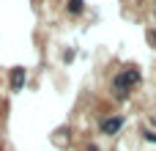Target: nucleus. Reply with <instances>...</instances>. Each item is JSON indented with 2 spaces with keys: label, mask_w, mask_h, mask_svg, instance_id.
Segmentation results:
<instances>
[{
  "label": "nucleus",
  "mask_w": 156,
  "mask_h": 151,
  "mask_svg": "<svg viewBox=\"0 0 156 151\" xmlns=\"http://www.w3.org/2000/svg\"><path fill=\"white\" fill-rule=\"evenodd\" d=\"M121 127H123V116H112V118H104V121H101V135H115Z\"/></svg>",
  "instance_id": "2"
},
{
  "label": "nucleus",
  "mask_w": 156,
  "mask_h": 151,
  "mask_svg": "<svg viewBox=\"0 0 156 151\" xmlns=\"http://www.w3.org/2000/svg\"><path fill=\"white\" fill-rule=\"evenodd\" d=\"M148 39H151V41H154V44H156V33H154V30H151V33H148Z\"/></svg>",
  "instance_id": "6"
},
{
  "label": "nucleus",
  "mask_w": 156,
  "mask_h": 151,
  "mask_svg": "<svg viewBox=\"0 0 156 151\" xmlns=\"http://www.w3.org/2000/svg\"><path fill=\"white\" fill-rule=\"evenodd\" d=\"M134 83H140V72H137V69H126V72L115 74V80H112V85H115V91H118V96H121V99L126 96L129 85H134Z\"/></svg>",
  "instance_id": "1"
},
{
  "label": "nucleus",
  "mask_w": 156,
  "mask_h": 151,
  "mask_svg": "<svg viewBox=\"0 0 156 151\" xmlns=\"http://www.w3.org/2000/svg\"><path fill=\"white\" fill-rule=\"evenodd\" d=\"M25 80H27V72H25L22 66H14V69H11V91H22Z\"/></svg>",
  "instance_id": "3"
},
{
  "label": "nucleus",
  "mask_w": 156,
  "mask_h": 151,
  "mask_svg": "<svg viewBox=\"0 0 156 151\" xmlns=\"http://www.w3.org/2000/svg\"><path fill=\"white\" fill-rule=\"evenodd\" d=\"M66 11L74 14V17L82 14V11H85V0H66Z\"/></svg>",
  "instance_id": "4"
},
{
  "label": "nucleus",
  "mask_w": 156,
  "mask_h": 151,
  "mask_svg": "<svg viewBox=\"0 0 156 151\" xmlns=\"http://www.w3.org/2000/svg\"><path fill=\"white\" fill-rule=\"evenodd\" d=\"M143 135H145V140H148V143H156V132H151V129H145Z\"/></svg>",
  "instance_id": "5"
}]
</instances>
